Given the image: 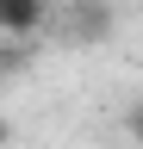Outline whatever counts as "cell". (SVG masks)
<instances>
[{"label":"cell","mask_w":143,"mask_h":149,"mask_svg":"<svg viewBox=\"0 0 143 149\" xmlns=\"http://www.w3.org/2000/svg\"><path fill=\"white\" fill-rule=\"evenodd\" d=\"M44 19H50V0H0V31H6L13 44H25Z\"/></svg>","instance_id":"obj_1"},{"label":"cell","mask_w":143,"mask_h":149,"mask_svg":"<svg viewBox=\"0 0 143 149\" xmlns=\"http://www.w3.org/2000/svg\"><path fill=\"white\" fill-rule=\"evenodd\" d=\"M124 137H131V143H143V93L124 106Z\"/></svg>","instance_id":"obj_2"}]
</instances>
